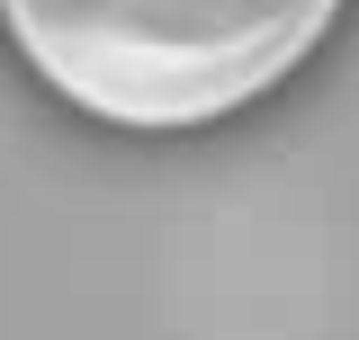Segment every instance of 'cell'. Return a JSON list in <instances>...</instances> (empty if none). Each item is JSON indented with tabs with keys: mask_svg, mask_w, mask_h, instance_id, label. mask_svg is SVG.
<instances>
[{
	"mask_svg": "<svg viewBox=\"0 0 359 340\" xmlns=\"http://www.w3.org/2000/svg\"><path fill=\"white\" fill-rule=\"evenodd\" d=\"M45 81L99 117L189 126L278 81L332 0H9Z\"/></svg>",
	"mask_w": 359,
	"mask_h": 340,
	"instance_id": "cell-1",
	"label": "cell"
}]
</instances>
